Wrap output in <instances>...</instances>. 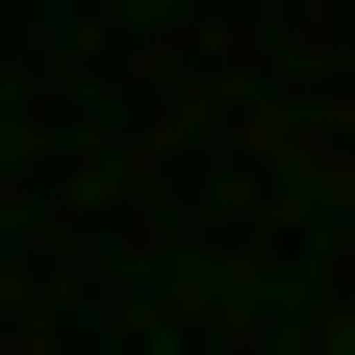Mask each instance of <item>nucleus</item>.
<instances>
[{
  "instance_id": "obj_1",
  "label": "nucleus",
  "mask_w": 355,
  "mask_h": 355,
  "mask_svg": "<svg viewBox=\"0 0 355 355\" xmlns=\"http://www.w3.org/2000/svg\"><path fill=\"white\" fill-rule=\"evenodd\" d=\"M279 355H355V330H279Z\"/></svg>"
}]
</instances>
